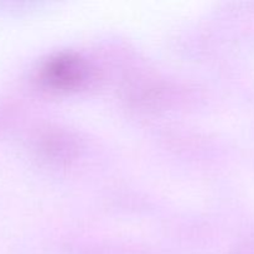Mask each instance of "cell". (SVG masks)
I'll list each match as a JSON object with an SVG mask.
<instances>
[{"mask_svg": "<svg viewBox=\"0 0 254 254\" xmlns=\"http://www.w3.org/2000/svg\"><path fill=\"white\" fill-rule=\"evenodd\" d=\"M91 69L81 57L61 54L45 62L40 71V81L55 91H71L83 86L89 78Z\"/></svg>", "mask_w": 254, "mask_h": 254, "instance_id": "6da1fadb", "label": "cell"}]
</instances>
